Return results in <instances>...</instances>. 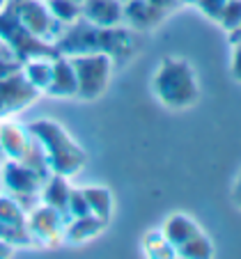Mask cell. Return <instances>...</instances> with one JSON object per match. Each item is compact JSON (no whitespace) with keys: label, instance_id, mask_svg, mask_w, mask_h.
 I'll return each instance as SVG.
<instances>
[{"label":"cell","instance_id":"obj_15","mask_svg":"<svg viewBox=\"0 0 241 259\" xmlns=\"http://www.w3.org/2000/svg\"><path fill=\"white\" fill-rule=\"evenodd\" d=\"M122 3H129V0H122Z\"/></svg>","mask_w":241,"mask_h":259},{"label":"cell","instance_id":"obj_5","mask_svg":"<svg viewBox=\"0 0 241 259\" xmlns=\"http://www.w3.org/2000/svg\"><path fill=\"white\" fill-rule=\"evenodd\" d=\"M124 16L131 23V28L145 32V30L156 28L166 14L156 7H152L147 0H129V3H124Z\"/></svg>","mask_w":241,"mask_h":259},{"label":"cell","instance_id":"obj_12","mask_svg":"<svg viewBox=\"0 0 241 259\" xmlns=\"http://www.w3.org/2000/svg\"><path fill=\"white\" fill-rule=\"evenodd\" d=\"M152 7H156V10H161L163 14H168L170 10H175V7L179 5V0H147Z\"/></svg>","mask_w":241,"mask_h":259},{"label":"cell","instance_id":"obj_9","mask_svg":"<svg viewBox=\"0 0 241 259\" xmlns=\"http://www.w3.org/2000/svg\"><path fill=\"white\" fill-rule=\"evenodd\" d=\"M225 3H227V0H195V5L200 7V10L205 12L209 19H214V21H218V16H221Z\"/></svg>","mask_w":241,"mask_h":259},{"label":"cell","instance_id":"obj_2","mask_svg":"<svg viewBox=\"0 0 241 259\" xmlns=\"http://www.w3.org/2000/svg\"><path fill=\"white\" fill-rule=\"evenodd\" d=\"M161 232L170 241L172 248H175L177 257H191V259L214 257L212 241L205 234V230L193 220V215H186V213L168 215L163 220Z\"/></svg>","mask_w":241,"mask_h":259},{"label":"cell","instance_id":"obj_10","mask_svg":"<svg viewBox=\"0 0 241 259\" xmlns=\"http://www.w3.org/2000/svg\"><path fill=\"white\" fill-rule=\"evenodd\" d=\"M230 69H232V76L234 80L241 83V44H234L232 46V62H230Z\"/></svg>","mask_w":241,"mask_h":259},{"label":"cell","instance_id":"obj_14","mask_svg":"<svg viewBox=\"0 0 241 259\" xmlns=\"http://www.w3.org/2000/svg\"><path fill=\"white\" fill-rule=\"evenodd\" d=\"M74 3H85V0H74Z\"/></svg>","mask_w":241,"mask_h":259},{"label":"cell","instance_id":"obj_11","mask_svg":"<svg viewBox=\"0 0 241 259\" xmlns=\"http://www.w3.org/2000/svg\"><path fill=\"white\" fill-rule=\"evenodd\" d=\"M230 197H232V202H234V206H236V209L241 211V170H239V175H236L234 184H232Z\"/></svg>","mask_w":241,"mask_h":259},{"label":"cell","instance_id":"obj_4","mask_svg":"<svg viewBox=\"0 0 241 259\" xmlns=\"http://www.w3.org/2000/svg\"><path fill=\"white\" fill-rule=\"evenodd\" d=\"M85 16L97 28H113L124 16L122 0H85Z\"/></svg>","mask_w":241,"mask_h":259},{"label":"cell","instance_id":"obj_1","mask_svg":"<svg viewBox=\"0 0 241 259\" xmlns=\"http://www.w3.org/2000/svg\"><path fill=\"white\" fill-rule=\"evenodd\" d=\"M152 92L170 110H186L200 99V83L191 62L177 55H166L152 76Z\"/></svg>","mask_w":241,"mask_h":259},{"label":"cell","instance_id":"obj_7","mask_svg":"<svg viewBox=\"0 0 241 259\" xmlns=\"http://www.w3.org/2000/svg\"><path fill=\"white\" fill-rule=\"evenodd\" d=\"M85 200H88L90 211L97 213V218H101L103 223L108 220L110 209H113V200H110V193L106 188H90V191H83Z\"/></svg>","mask_w":241,"mask_h":259},{"label":"cell","instance_id":"obj_6","mask_svg":"<svg viewBox=\"0 0 241 259\" xmlns=\"http://www.w3.org/2000/svg\"><path fill=\"white\" fill-rule=\"evenodd\" d=\"M143 250L147 257H154V259H168V257H177L175 248L170 245V241L163 236L161 230H154V232H147L143 236Z\"/></svg>","mask_w":241,"mask_h":259},{"label":"cell","instance_id":"obj_3","mask_svg":"<svg viewBox=\"0 0 241 259\" xmlns=\"http://www.w3.org/2000/svg\"><path fill=\"white\" fill-rule=\"evenodd\" d=\"M76 73V83H78V92L85 99H94L108 88L110 73H113V55L110 53H88L81 55L71 62Z\"/></svg>","mask_w":241,"mask_h":259},{"label":"cell","instance_id":"obj_13","mask_svg":"<svg viewBox=\"0 0 241 259\" xmlns=\"http://www.w3.org/2000/svg\"><path fill=\"white\" fill-rule=\"evenodd\" d=\"M179 3H195V0H179Z\"/></svg>","mask_w":241,"mask_h":259},{"label":"cell","instance_id":"obj_8","mask_svg":"<svg viewBox=\"0 0 241 259\" xmlns=\"http://www.w3.org/2000/svg\"><path fill=\"white\" fill-rule=\"evenodd\" d=\"M218 23H221V28L225 30L227 34L234 28H239L241 25V0H227L221 16H218Z\"/></svg>","mask_w":241,"mask_h":259}]
</instances>
